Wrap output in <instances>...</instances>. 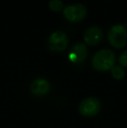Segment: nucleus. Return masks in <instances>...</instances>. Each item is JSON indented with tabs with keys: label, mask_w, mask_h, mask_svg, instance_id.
<instances>
[{
	"label": "nucleus",
	"mask_w": 127,
	"mask_h": 128,
	"mask_svg": "<svg viewBox=\"0 0 127 128\" xmlns=\"http://www.w3.org/2000/svg\"><path fill=\"white\" fill-rule=\"evenodd\" d=\"M115 53L110 49H102L97 52L92 59V67L98 72L112 70L115 64Z\"/></svg>",
	"instance_id": "f257e3e1"
},
{
	"label": "nucleus",
	"mask_w": 127,
	"mask_h": 128,
	"mask_svg": "<svg viewBox=\"0 0 127 128\" xmlns=\"http://www.w3.org/2000/svg\"><path fill=\"white\" fill-rule=\"evenodd\" d=\"M108 41L117 49L125 47L127 44V28L121 24L112 26L108 32Z\"/></svg>",
	"instance_id": "f03ea898"
},
{
	"label": "nucleus",
	"mask_w": 127,
	"mask_h": 128,
	"mask_svg": "<svg viewBox=\"0 0 127 128\" xmlns=\"http://www.w3.org/2000/svg\"><path fill=\"white\" fill-rule=\"evenodd\" d=\"M87 13L85 6L82 4H75L66 6L64 9V16L71 22H78L83 20Z\"/></svg>",
	"instance_id": "7ed1b4c3"
},
{
	"label": "nucleus",
	"mask_w": 127,
	"mask_h": 128,
	"mask_svg": "<svg viewBox=\"0 0 127 128\" xmlns=\"http://www.w3.org/2000/svg\"><path fill=\"white\" fill-rule=\"evenodd\" d=\"M68 46V37L64 32L57 30L51 34L48 39L50 50L54 52H62Z\"/></svg>",
	"instance_id": "20e7f679"
},
{
	"label": "nucleus",
	"mask_w": 127,
	"mask_h": 128,
	"mask_svg": "<svg viewBox=\"0 0 127 128\" xmlns=\"http://www.w3.org/2000/svg\"><path fill=\"white\" fill-rule=\"evenodd\" d=\"M100 110V102L96 98H87L79 104V112L82 115L92 117L98 114Z\"/></svg>",
	"instance_id": "39448f33"
},
{
	"label": "nucleus",
	"mask_w": 127,
	"mask_h": 128,
	"mask_svg": "<svg viewBox=\"0 0 127 128\" xmlns=\"http://www.w3.org/2000/svg\"><path fill=\"white\" fill-rule=\"evenodd\" d=\"M87 47L85 44L78 43L71 47L68 54V58L73 64H81L86 59Z\"/></svg>",
	"instance_id": "423d86ee"
},
{
	"label": "nucleus",
	"mask_w": 127,
	"mask_h": 128,
	"mask_svg": "<svg viewBox=\"0 0 127 128\" xmlns=\"http://www.w3.org/2000/svg\"><path fill=\"white\" fill-rule=\"evenodd\" d=\"M103 39V30L98 26H91L84 34V40L88 46H96Z\"/></svg>",
	"instance_id": "0eeeda50"
},
{
	"label": "nucleus",
	"mask_w": 127,
	"mask_h": 128,
	"mask_svg": "<svg viewBox=\"0 0 127 128\" xmlns=\"http://www.w3.org/2000/svg\"><path fill=\"white\" fill-rule=\"evenodd\" d=\"M31 92L37 96H43L50 91V83L44 78H37L31 86Z\"/></svg>",
	"instance_id": "6e6552de"
},
{
	"label": "nucleus",
	"mask_w": 127,
	"mask_h": 128,
	"mask_svg": "<svg viewBox=\"0 0 127 128\" xmlns=\"http://www.w3.org/2000/svg\"><path fill=\"white\" fill-rule=\"evenodd\" d=\"M111 73H112V76L117 80H121L126 76V72L124 68L119 66H114L113 68L111 70Z\"/></svg>",
	"instance_id": "1a4fd4ad"
},
{
	"label": "nucleus",
	"mask_w": 127,
	"mask_h": 128,
	"mask_svg": "<svg viewBox=\"0 0 127 128\" xmlns=\"http://www.w3.org/2000/svg\"><path fill=\"white\" fill-rule=\"evenodd\" d=\"M49 7L53 12H60L64 8V4L61 0H51L49 2Z\"/></svg>",
	"instance_id": "9d476101"
},
{
	"label": "nucleus",
	"mask_w": 127,
	"mask_h": 128,
	"mask_svg": "<svg viewBox=\"0 0 127 128\" xmlns=\"http://www.w3.org/2000/svg\"><path fill=\"white\" fill-rule=\"evenodd\" d=\"M119 63L120 66L124 67H127V50L124 51L121 53V55L119 58Z\"/></svg>",
	"instance_id": "9b49d317"
}]
</instances>
